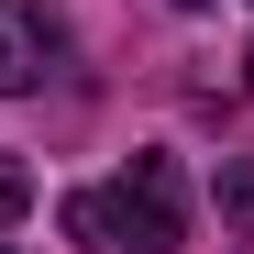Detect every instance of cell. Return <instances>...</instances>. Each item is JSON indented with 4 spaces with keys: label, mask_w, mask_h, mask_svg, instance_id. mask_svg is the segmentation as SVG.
<instances>
[{
    "label": "cell",
    "mask_w": 254,
    "mask_h": 254,
    "mask_svg": "<svg viewBox=\"0 0 254 254\" xmlns=\"http://www.w3.org/2000/svg\"><path fill=\"white\" fill-rule=\"evenodd\" d=\"M66 243H89V254H177V243H188L177 166H166V155H133L122 177L77 188V199H66Z\"/></svg>",
    "instance_id": "6da1fadb"
},
{
    "label": "cell",
    "mask_w": 254,
    "mask_h": 254,
    "mask_svg": "<svg viewBox=\"0 0 254 254\" xmlns=\"http://www.w3.org/2000/svg\"><path fill=\"white\" fill-rule=\"evenodd\" d=\"M45 56H56L45 11H33V0H0V100H22L33 77H45Z\"/></svg>",
    "instance_id": "7a4b0ae2"
},
{
    "label": "cell",
    "mask_w": 254,
    "mask_h": 254,
    "mask_svg": "<svg viewBox=\"0 0 254 254\" xmlns=\"http://www.w3.org/2000/svg\"><path fill=\"white\" fill-rule=\"evenodd\" d=\"M22 210H33V166H11V155H0V232H11Z\"/></svg>",
    "instance_id": "3957f363"
},
{
    "label": "cell",
    "mask_w": 254,
    "mask_h": 254,
    "mask_svg": "<svg viewBox=\"0 0 254 254\" xmlns=\"http://www.w3.org/2000/svg\"><path fill=\"white\" fill-rule=\"evenodd\" d=\"M221 210H232V221L254 232V166H232V177H221Z\"/></svg>",
    "instance_id": "277c9868"
},
{
    "label": "cell",
    "mask_w": 254,
    "mask_h": 254,
    "mask_svg": "<svg viewBox=\"0 0 254 254\" xmlns=\"http://www.w3.org/2000/svg\"><path fill=\"white\" fill-rule=\"evenodd\" d=\"M177 11H199V0H177Z\"/></svg>",
    "instance_id": "5b68a950"
},
{
    "label": "cell",
    "mask_w": 254,
    "mask_h": 254,
    "mask_svg": "<svg viewBox=\"0 0 254 254\" xmlns=\"http://www.w3.org/2000/svg\"><path fill=\"white\" fill-rule=\"evenodd\" d=\"M0 254H22V243H0Z\"/></svg>",
    "instance_id": "8992f818"
}]
</instances>
